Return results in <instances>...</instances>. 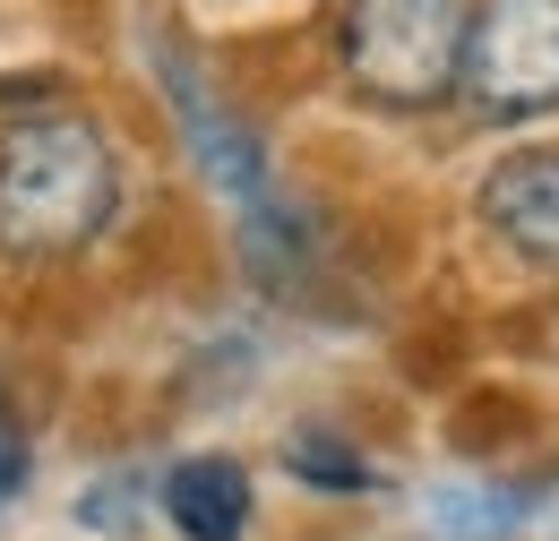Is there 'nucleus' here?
I'll return each mask as SVG.
<instances>
[{
	"label": "nucleus",
	"mask_w": 559,
	"mask_h": 541,
	"mask_svg": "<svg viewBox=\"0 0 559 541\" xmlns=\"http://www.w3.org/2000/svg\"><path fill=\"white\" fill-rule=\"evenodd\" d=\"M112 215V146L95 121L52 112L0 137V259L44 267L70 259Z\"/></svg>",
	"instance_id": "obj_1"
},
{
	"label": "nucleus",
	"mask_w": 559,
	"mask_h": 541,
	"mask_svg": "<svg viewBox=\"0 0 559 541\" xmlns=\"http://www.w3.org/2000/svg\"><path fill=\"white\" fill-rule=\"evenodd\" d=\"M465 0H353L345 9V77L370 104L421 112L439 95H456L465 69Z\"/></svg>",
	"instance_id": "obj_2"
},
{
	"label": "nucleus",
	"mask_w": 559,
	"mask_h": 541,
	"mask_svg": "<svg viewBox=\"0 0 559 541\" xmlns=\"http://www.w3.org/2000/svg\"><path fill=\"white\" fill-rule=\"evenodd\" d=\"M456 95H465L483 121L559 112V0H483V9L465 17Z\"/></svg>",
	"instance_id": "obj_3"
},
{
	"label": "nucleus",
	"mask_w": 559,
	"mask_h": 541,
	"mask_svg": "<svg viewBox=\"0 0 559 541\" xmlns=\"http://www.w3.org/2000/svg\"><path fill=\"white\" fill-rule=\"evenodd\" d=\"M164 95H173V112H181V130H190V146H199V164H207V181L224 190V199L241 206V224H250V241H267L284 224V206L267 199V155H259V137L241 130L224 104L207 95V77L190 61H164Z\"/></svg>",
	"instance_id": "obj_4"
},
{
	"label": "nucleus",
	"mask_w": 559,
	"mask_h": 541,
	"mask_svg": "<svg viewBox=\"0 0 559 541\" xmlns=\"http://www.w3.org/2000/svg\"><path fill=\"white\" fill-rule=\"evenodd\" d=\"M483 224L534 267H559V146L508 155L483 181Z\"/></svg>",
	"instance_id": "obj_5"
},
{
	"label": "nucleus",
	"mask_w": 559,
	"mask_h": 541,
	"mask_svg": "<svg viewBox=\"0 0 559 541\" xmlns=\"http://www.w3.org/2000/svg\"><path fill=\"white\" fill-rule=\"evenodd\" d=\"M164 516L181 541H241L250 533V473L233 456H181L164 473Z\"/></svg>",
	"instance_id": "obj_6"
},
{
	"label": "nucleus",
	"mask_w": 559,
	"mask_h": 541,
	"mask_svg": "<svg viewBox=\"0 0 559 541\" xmlns=\"http://www.w3.org/2000/svg\"><path fill=\"white\" fill-rule=\"evenodd\" d=\"M439 516H448L465 541H559V473L551 481H516V490L439 498Z\"/></svg>",
	"instance_id": "obj_7"
},
{
	"label": "nucleus",
	"mask_w": 559,
	"mask_h": 541,
	"mask_svg": "<svg viewBox=\"0 0 559 541\" xmlns=\"http://www.w3.org/2000/svg\"><path fill=\"white\" fill-rule=\"evenodd\" d=\"M284 465L310 481V490H336V498L370 490V465L353 456L345 438H328V430H293V438H284Z\"/></svg>",
	"instance_id": "obj_8"
},
{
	"label": "nucleus",
	"mask_w": 559,
	"mask_h": 541,
	"mask_svg": "<svg viewBox=\"0 0 559 541\" xmlns=\"http://www.w3.org/2000/svg\"><path fill=\"white\" fill-rule=\"evenodd\" d=\"M17 481H26V430H17V421H9V405H0V498H9Z\"/></svg>",
	"instance_id": "obj_9"
}]
</instances>
